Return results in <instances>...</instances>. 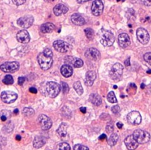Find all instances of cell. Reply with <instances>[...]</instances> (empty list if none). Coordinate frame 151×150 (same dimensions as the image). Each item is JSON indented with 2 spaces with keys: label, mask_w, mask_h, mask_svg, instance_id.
Instances as JSON below:
<instances>
[{
  "label": "cell",
  "mask_w": 151,
  "mask_h": 150,
  "mask_svg": "<svg viewBox=\"0 0 151 150\" xmlns=\"http://www.w3.org/2000/svg\"><path fill=\"white\" fill-rule=\"evenodd\" d=\"M0 118H1V120H2V121H5L8 118H7L6 116H4V115H1V116H0Z\"/></svg>",
  "instance_id": "49"
},
{
  "label": "cell",
  "mask_w": 151,
  "mask_h": 150,
  "mask_svg": "<svg viewBox=\"0 0 151 150\" xmlns=\"http://www.w3.org/2000/svg\"><path fill=\"white\" fill-rule=\"evenodd\" d=\"M123 66L120 63H115L110 71V77L114 80H118L121 78L123 74Z\"/></svg>",
  "instance_id": "5"
},
{
  "label": "cell",
  "mask_w": 151,
  "mask_h": 150,
  "mask_svg": "<svg viewBox=\"0 0 151 150\" xmlns=\"http://www.w3.org/2000/svg\"><path fill=\"white\" fill-rule=\"evenodd\" d=\"M80 111H81V112H82V113H86V108L85 107H81L80 108Z\"/></svg>",
  "instance_id": "48"
},
{
  "label": "cell",
  "mask_w": 151,
  "mask_h": 150,
  "mask_svg": "<svg viewBox=\"0 0 151 150\" xmlns=\"http://www.w3.org/2000/svg\"><path fill=\"white\" fill-rule=\"evenodd\" d=\"M16 5H21L26 2V0H12Z\"/></svg>",
  "instance_id": "40"
},
{
  "label": "cell",
  "mask_w": 151,
  "mask_h": 150,
  "mask_svg": "<svg viewBox=\"0 0 151 150\" xmlns=\"http://www.w3.org/2000/svg\"><path fill=\"white\" fill-rule=\"evenodd\" d=\"M111 111L113 114H115V115H117V114H119V112H120V107H119L118 105L113 106V107L111 108Z\"/></svg>",
  "instance_id": "39"
},
{
  "label": "cell",
  "mask_w": 151,
  "mask_h": 150,
  "mask_svg": "<svg viewBox=\"0 0 151 150\" xmlns=\"http://www.w3.org/2000/svg\"><path fill=\"white\" fill-rule=\"evenodd\" d=\"M61 86H62V87L63 93H64V94L68 93L69 90H70V88H69L68 85H67L66 83H64V82H62Z\"/></svg>",
  "instance_id": "36"
},
{
  "label": "cell",
  "mask_w": 151,
  "mask_h": 150,
  "mask_svg": "<svg viewBox=\"0 0 151 150\" xmlns=\"http://www.w3.org/2000/svg\"><path fill=\"white\" fill-rule=\"evenodd\" d=\"M127 92L131 94H136V86L134 84V83H130L128 86V88H127Z\"/></svg>",
  "instance_id": "34"
},
{
  "label": "cell",
  "mask_w": 151,
  "mask_h": 150,
  "mask_svg": "<svg viewBox=\"0 0 151 150\" xmlns=\"http://www.w3.org/2000/svg\"><path fill=\"white\" fill-rule=\"evenodd\" d=\"M1 115H4V116H6L7 118H8L11 115V113L7 110H2V112H0V116Z\"/></svg>",
  "instance_id": "42"
},
{
  "label": "cell",
  "mask_w": 151,
  "mask_h": 150,
  "mask_svg": "<svg viewBox=\"0 0 151 150\" xmlns=\"http://www.w3.org/2000/svg\"><path fill=\"white\" fill-rule=\"evenodd\" d=\"M77 1L79 2V3H84V2H88V1H90V0H77Z\"/></svg>",
  "instance_id": "50"
},
{
  "label": "cell",
  "mask_w": 151,
  "mask_h": 150,
  "mask_svg": "<svg viewBox=\"0 0 151 150\" xmlns=\"http://www.w3.org/2000/svg\"><path fill=\"white\" fill-rule=\"evenodd\" d=\"M24 81H25V77H19V79H18L19 85H20V86H22V85L24 84Z\"/></svg>",
  "instance_id": "43"
},
{
  "label": "cell",
  "mask_w": 151,
  "mask_h": 150,
  "mask_svg": "<svg viewBox=\"0 0 151 150\" xmlns=\"http://www.w3.org/2000/svg\"><path fill=\"white\" fill-rule=\"evenodd\" d=\"M144 59H145V60L148 63V64L151 65V52L146 53V54L144 55Z\"/></svg>",
  "instance_id": "37"
},
{
  "label": "cell",
  "mask_w": 151,
  "mask_h": 150,
  "mask_svg": "<svg viewBox=\"0 0 151 150\" xmlns=\"http://www.w3.org/2000/svg\"><path fill=\"white\" fill-rule=\"evenodd\" d=\"M84 33H85V35L86 37H87V38L89 39V40H91V39H93V37H94V31H93V30L92 29V28H86V29L84 30Z\"/></svg>",
  "instance_id": "32"
},
{
  "label": "cell",
  "mask_w": 151,
  "mask_h": 150,
  "mask_svg": "<svg viewBox=\"0 0 151 150\" xmlns=\"http://www.w3.org/2000/svg\"><path fill=\"white\" fill-rule=\"evenodd\" d=\"M147 74H151V70H148L147 71Z\"/></svg>",
  "instance_id": "54"
},
{
  "label": "cell",
  "mask_w": 151,
  "mask_h": 150,
  "mask_svg": "<svg viewBox=\"0 0 151 150\" xmlns=\"http://www.w3.org/2000/svg\"><path fill=\"white\" fill-rule=\"evenodd\" d=\"M17 94L14 92L5 91L1 94V99L5 103H12L17 99Z\"/></svg>",
  "instance_id": "11"
},
{
  "label": "cell",
  "mask_w": 151,
  "mask_h": 150,
  "mask_svg": "<svg viewBox=\"0 0 151 150\" xmlns=\"http://www.w3.org/2000/svg\"><path fill=\"white\" fill-rule=\"evenodd\" d=\"M0 150H2V147H1V145H0Z\"/></svg>",
  "instance_id": "56"
},
{
  "label": "cell",
  "mask_w": 151,
  "mask_h": 150,
  "mask_svg": "<svg viewBox=\"0 0 151 150\" xmlns=\"http://www.w3.org/2000/svg\"><path fill=\"white\" fill-rule=\"evenodd\" d=\"M99 139L100 140V141H104V140H106L107 139V135H106L105 134H102V135L99 137Z\"/></svg>",
  "instance_id": "45"
},
{
  "label": "cell",
  "mask_w": 151,
  "mask_h": 150,
  "mask_svg": "<svg viewBox=\"0 0 151 150\" xmlns=\"http://www.w3.org/2000/svg\"><path fill=\"white\" fill-rule=\"evenodd\" d=\"M19 69V64L17 62H6L0 66V69L6 73H14Z\"/></svg>",
  "instance_id": "7"
},
{
  "label": "cell",
  "mask_w": 151,
  "mask_h": 150,
  "mask_svg": "<svg viewBox=\"0 0 151 150\" xmlns=\"http://www.w3.org/2000/svg\"><path fill=\"white\" fill-rule=\"evenodd\" d=\"M73 88L76 90V92L78 93L79 95H82L83 94V88L82 86V83L80 81H77L73 84Z\"/></svg>",
  "instance_id": "28"
},
{
  "label": "cell",
  "mask_w": 151,
  "mask_h": 150,
  "mask_svg": "<svg viewBox=\"0 0 151 150\" xmlns=\"http://www.w3.org/2000/svg\"><path fill=\"white\" fill-rule=\"evenodd\" d=\"M86 58H87L88 60H93V61H96V60H99L100 58V52L98 51L96 48H90L87 49V51H85V54H84Z\"/></svg>",
  "instance_id": "14"
},
{
  "label": "cell",
  "mask_w": 151,
  "mask_h": 150,
  "mask_svg": "<svg viewBox=\"0 0 151 150\" xmlns=\"http://www.w3.org/2000/svg\"><path fill=\"white\" fill-rule=\"evenodd\" d=\"M127 122L130 124L133 125V126H137L142 122V116H141L140 113L139 112L133 111V112H130L127 115Z\"/></svg>",
  "instance_id": "9"
},
{
  "label": "cell",
  "mask_w": 151,
  "mask_h": 150,
  "mask_svg": "<svg viewBox=\"0 0 151 150\" xmlns=\"http://www.w3.org/2000/svg\"><path fill=\"white\" fill-rule=\"evenodd\" d=\"M130 57H129V58H127V60H125V66H130Z\"/></svg>",
  "instance_id": "46"
},
{
  "label": "cell",
  "mask_w": 151,
  "mask_h": 150,
  "mask_svg": "<svg viewBox=\"0 0 151 150\" xmlns=\"http://www.w3.org/2000/svg\"><path fill=\"white\" fill-rule=\"evenodd\" d=\"M37 122L42 130H48L52 126V121L47 115H40L38 117Z\"/></svg>",
  "instance_id": "6"
},
{
  "label": "cell",
  "mask_w": 151,
  "mask_h": 150,
  "mask_svg": "<svg viewBox=\"0 0 151 150\" xmlns=\"http://www.w3.org/2000/svg\"><path fill=\"white\" fill-rule=\"evenodd\" d=\"M55 50L60 53H66L71 49V45L67 42L62 41V40H57L53 44Z\"/></svg>",
  "instance_id": "8"
},
{
  "label": "cell",
  "mask_w": 151,
  "mask_h": 150,
  "mask_svg": "<svg viewBox=\"0 0 151 150\" xmlns=\"http://www.w3.org/2000/svg\"><path fill=\"white\" fill-rule=\"evenodd\" d=\"M38 63L42 70H48L52 66L53 57L42 52L38 55Z\"/></svg>",
  "instance_id": "2"
},
{
  "label": "cell",
  "mask_w": 151,
  "mask_h": 150,
  "mask_svg": "<svg viewBox=\"0 0 151 150\" xmlns=\"http://www.w3.org/2000/svg\"><path fill=\"white\" fill-rule=\"evenodd\" d=\"M96 78V74L93 71H89L86 73L85 77V85L87 86H91L93 84V82Z\"/></svg>",
  "instance_id": "18"
},
{
  "label": "cell",
  "mask_w": 151,
  "mask_h": 150,
  "mask_svg": "<svg viewBox=\"0 0 151 150\" xmlns=\"http://www.w3.org/2000/svg\"><path fill=\"white\" fill-rule=\"evenodd\" d=\"M113 88H114L115 89H117V86H113Z\"/></svg>",
  "instance_id": "55"
},
{
  "label": "cell",
  "mask_w": 151,
  "mask_h": 150,
  "mask_svg": "<svg viewBox=\"0 0 151 150\" xmlns=\"http://www.w3.org/2000/svg\"><path fill=\"white\" fill-rule=\"evenodd\" d=\"M46 138L42 136H36L35 137L33 142V145H34V148L39 149L42 147L44 144H46Z\"/></svg>",
  "instance_id": "23"
},
{
  "label": "cell",
  "mask_w": 151,
  "mask_h": 150,
  "mask_svg": "<svg viewBox=\"0 0 151 150\" xmlns=\"http://www.w3.org/2000/svg\"><path fill=\"white\" fill-rule=\"evenodd\" d=\"M125 144L129 150H135L139 146L137 141L134 139L133 135H129L125 139Z\"/></svg>",
  "instance_id": "16"
},
{
  "label": "cell",
  "mask_w": 151,
  "mask_h": 150,
  "mask_svg": "<svg viewBox=\"0 0 151 150\" xmlns=\"http://www.w3.org/2000/svg\"><path fill=\"white\" fill-rule=\"evenodd\" d=\"M34 18L33 16L28 15L21 17L17 20V24L23 28H28L34 24Z\"/></svg>",
  "instance_id": "10"
},
{
  "label": "cell",
  "mask_w": 151,
  "mask_h": 150,
  "mask_svg": "<svg viewBox=\"0 0 151 150\" xmlns=\"http://www.w3.org/2000/svg\"><path fill=\"white\" fill-rule=\"evenodd\" d=\"M2 81L5 85H11L14 83V78L11 75H6Z\"/></svg>",
  "instance_id": "33"
},
{
  "label": "cell",
  "mask_w": 151,
  "mask_h": 150,
  "mask_svg": "<svg viewBox=\"0 0 151 150\" xmlns=\"http://www.w3.org/2000/svg\"><path fill=\"white\" fill-rule=\"evenodd\" d=\"M118 42H119V45L123 48H127L131 44L130 37H129L128 34H125V33H122V34H119V37H118Z\"/></svg>",
  "instance_id": "15"
},
{
  "label": "cell",
  "mask_w": 151,
  "mask_h": 150,
  "mask_svg": "<svg viewBox=\"0 0 151 150\" xmlns=\"http://www.w3.org/2000/svg\"><path fill=\"white\" fill-rule=\"evenodd\" d=\"M118 140H119V136H118L117 134L113 133L111 134V135L109 138L108 141H107V143H108V144L110 146H115Z\"/></svg>",
  "instance_id": "27"
},
{
  "label": "cell",
  "mask_w": 151,
  "mask_h": 150,
  "mask_svg": "<svg viewBox=\"0 0 151 150\" xmlns=\"http://www.w3.org/2000/svg\"><path fill=\"white\" fill-rule=\"evenodd\" d=\"M71 21L73 24L79 26H82L85 24V20L84 17H82L79 14H73L71 16Z\"/></svg>",
  "instance_id": "19"
},
{
  "label": "cell",
  "mask_w": 151,
  "mask_h": 150,
  "mask_svg": "<svg viewBox=\"0 0 151 150\" xmlns=\"http://www.w3.org/2000/svg\"><path fill=\"white\" fill-rule=\"evenodd\" d=\"M67 63H70L75 68H81L83 66V61L80 58L73 57H66V61Z\"/></svg>",
  "instance_id": "22"
},
{
  "label": "cell",
  "mask_w": 151,
  "mask_h": 150,
  "mask_svg": "<svg viewBox=\"0 0 151 150\" xmlns=\"http://www.w3.org/2000/svg\"><path fill=\"white\" fill-rule=\"evenodd\" d=\"M73 68L68 64L63 65L61 68V73L62 74L63 77H70L72 74H73Z\"/></svg>",
  "instance_id": "21"
},
{
  "label": "cell",
  "mask_w": 151,
  "mask_h": 150,
  "mask_svg": "<svg viewBox=\"0 0 151 150\" xmlns=\"http://www.w3.org/2000/svg\"><path fill=\"white\" fill-rule=\"evenodd\" d=\"M57 150H70V146L67 143H60L57 146Z\"/></svg>",
  "instance_id": "30"
},
{
  "label": "cell",
  "mask_w": 151,
  "mask_h": 150,
  "mask_svg": "<svg viewBox=\"0 0 151 150\" xmlns=\"http://www.w3.org/2000/svg\"><path fill=\"white\" fill-rule=\"evenodd\" d=\"M89 100H90V101L91 102V103H93V105L96 106H99L102 104V98L101 97L99 96L98 94L96 93H93L90 95V97H89Z\"/></svg>",
  "instance_id": "25"
},
{
  "label": "cell",
  "mask_w": 151,
  "mask_h": 150,
  "mask_svg": "<svg viewBox=\"0 0 151 150\" xmlns=\"http://www.w3.org/2000/svg\"><path fill=\"white\" fill-rule=\"evenodd\" d=\"M45 89L47 94L49 95V97L52 98H54L57 96H58V94L60 92V90H61L59 85L57 84L55 82L52 81L47 82L46 83Z\"/></svg>",
  "instance_id": "4"
},
{
  "label": "cell",
  "mask_w": 151,
  "mask_h": 150,
  "mask_svg": "<svg viewBox=\"0 0 151 150\" xmlns=\"http://www.w3.org/2000/svg\"><path fill=\"white\" fill-rule=\"evenodd\" d=\"M98 36H99L100 43L105 47L111 46L115 41L114 35L110 31L104 30L103 28L99 31Z\"/></svg>",
  "instance_id": "1"
},
{
  "label": "cell",
  "mask_w": 151,
  "mask_h": 150,
  "mask_svg": "<svg viewBox=\"0 0 151 150\" xmlns=\"http://www.w3.org/2000/svg\"><path fill=\"white\" fill-rule=\"evenodd\" d=\"M55 29V25L50 22L44 23L40 27V31L43 34H47V33H51Z\"/></svg>",
  "instance_id": "24"
},
{
  "label": "cell",
  "mask_w": 151,
  "mask_h": 150,
  "mask_svg": "<svg viewBox=\"0 0 151 150\" xmlns=\"http://www.w3.org/2000/svg\"><path fill=\"white\" fill-rule=\"evenodd\" d=\"M134 139L138 142V144H144L147 143L150 139V135L146 131L142 129H136L133 134Z\"/></svg>",
  "instance_id": "3"
},
{
  "label": "cell",
  "mask_w": 151,
  "mask_h": 150,
  "mask_svg": "<svg viewBox=\"0 0 151 150\" xmlns=\"http://www.w3.org/2000/svg\"><path fill=\"white\" fill-rule=\"evenodd\" d=\"M16 40L21 43H29L31 37L30 34L26 30H21L19 31L18 34H16Z\"/></svg>",
  "instance_id": "17"
},
{
  "label": "cell",
  "mask_w": 151,
  "mask_h": 150,
  "mask_svg": "<svg viewBox=\"0 0 151 150\" xmlns=\"http://www.w3.org/2000/svg\"><path fill=\"white\" fill-rule=\"evenodd\" d=\"M104 9V5L101 0H95L93 1L91 7L92 14L96 17H99L102 14Z\"/></svg>",
  "instance_id": "13"
},
{
  "label": "cell",
  "mask_w": 151,
  "mask_h": 150,
  "mask_svg": "<svg viewBox=\"0 0 151 150\" xmlns=\"http://www.w3.org/2000/svg\"><path fill=\"white\" fill-rule=\"evenodd\" d=\"M73 150H89L88 147L82 144H77L73 147Z\"/></svg>",
  "instance_id": "35"
},
{
  "label": "cell",
  "mask_w": 151,
  "mask_h": 150,
  "mask_svg": "<svg viewBox=\"0 0 151 150\" xmlns=\"http://www.w3.org/2000/svg\"><path fill=\"white\" fill-rule=\"evenodd\" d=\"M57 134L59 135V136L61 137V138H64L67 135V125L64 123L61 124L59 127V129L57 131Z\"/></svg>",
  "instance_id": "26"
},
{
  "label": "cell",
  "mask_w": 151,
  "mask_h": 150,
  "mask_svg": "<svg viewBox=\"0 0 151 150\" xmlns=\"http://www.w3.org/2000/svg\"><path fill=\"white\" fill-rule=\"evenodd\" d=\"M137 34V39L142 44L146 45L147 44L150 40V35L148 34L147 31L143 28H138L136 31Z\"/></svg>",
  "instance_id": "12"
},
{
  "label": "cell",
  "mask_w": 151,
  "mask_h": 150,
  "mask_svg": "<svg viewBox=\"0 0 151 150\" xmlns=\"http://www.w3.org/2000/svg\"><path fill=\"white\" fill-rule=\"evenodd\" d=\"M117 1H118V2H119V1H120V0H117Z\"/></svg>",
  "instance_id": "57"
},
{
  "label": "cell",
  "mask_w": 151,
  "mask_h": 150,
  "mask_svg": "<svg viewBox=\"0 0 151 150\" xmlns=\"http://www.w3.org/2000/svg\"><path fill=\"white\" fill-rule=\"evenodd\" d=\"M16 141H21V138L20 135H16Z\"/></svg>",
  "instance_id": "51"
},
{
  "label": "cell",
  "mask_w": 151,
  "mask_h": 150,
  "mask_svg": "<svg viewBox=\"0 0 151 150\" xmlns=\"http://www.w3.org/2000/svg\"><path fill=\"white\" fill-rule=\"evenodd\" d=\"M139 1L146 6H151V0H139Z\"/></svg>",
  "instance_id": "41"
},
{
  "label": "cell",
  "mask_w": 151,
  "mask_h": 150,
  "mask_svg": "<svg viewBox=\"0 0 151 150\" xmlns=\"http://www.w3.org/2000/svg\"><path fill=\"white\" fill-rule=\"evenodd\" d=\"M68 11V8L63 4H58L54 8V13L56 16H60L66 14Z\"/></svg>",
  "instance_id": "20"
},
{
  "label": "cell",
  "mask_w": 151,
  "mask_h": 150,
  "mask_svg": "<svg viewBox=\"0 0 151 150\" xmlns=\"http://www.w3.org/2000/svg\"><path fill=\"white\" fill-rule=\"evenodd\" d=\"M29 91H30V92H31V93H33V94H36L37 93V89H36V88H34V87L30 88Z\"/></svg>",
  "instance_id": "44"
},
{
  "label": "cell",
  "mask_w": 151,
  "mask_h": 150,
  "mask_svg": "<svg viewBox=\"0 0 151 150\" xmlns=\"http://www.w3.org/2000/svg\"><path fill=\"white\" fill-rule=\"evenodd\" d=\"M14 114H15V115H18L19 114V109H15V110H14Z\"/></svg>",
  "instance_id": "52"
},
{
  "label": "cell",
  "mask_w": 151,
  "mask_h": 150,
  "mask_svg": "<svg viewBox=\"0 0 151 150\" xmlns=\"http://www.w3.org/2000/svg\"><path fill=\"white\" fill-rule=\"evenodd\" d=\"M145 84H143V83H142V85H141V88H142V89H145Z\"/></svg>",
  "instance_id": "53"
},
{
  "label": "cell",
  "mask_w": 151,
  "mask_h": 150,
  "mask_svg": "<svg viewBox=\"0 0 151 150\" xmlns=\"http://www.w3.org/2000/svg\"><path fill=\"white\" fill-rule=\"evenodd\" d=\"M107 100L111 103H117V99L116 97L114 92H110L107 94Z\"/></svg>",
  "instance_id": "29"
},
{
  "label": "cell",
  "mask_w": 151,
  "mask_h": 150,
  "mask_svg": "<svg viewBox=\"0 0 151 150\" xmlns=\"http://www.w3.org/2000/svg\"><path fill=\"white\" fill-rule=\"evenodd\" d=\"M106 130H107V133H111L113 131V124L112 122L108 123V124L107 125V127H106Z\"/></svg>",
  "instance_id": "38"
},
{
  "label": "cell",
  "mask_w": 151,
  "mask_h": 150,
  "mask_svg": "<svg viewBox=\"0 0 151 150\" xmlns=\"http://www.w3.org/2000/svg\"><path fill=\"white\" fill-rule=\"evenodd\" d=\"M22 113L25 117H31L34 115L35 112H34V109H31V108H24L23 109Z\"/></svg>",
  "instance_id": "31"
},
{
  "label": "cell",
  "mask_w": 151,
  "mask_h": 150,
  "mask_svg": "<svg viewBox=\"0 0 151 150\" xmlns=\"http://www.w3.org/2000/svg\"><path fill=\"white\" fill-rule=\"evenodd\" d=\"M117 127L119 128V129H121L122 127H123V124H122L121 122H118L117 123Z\"/></svg>",
  "instance_id": "47"
}]
</instances>
